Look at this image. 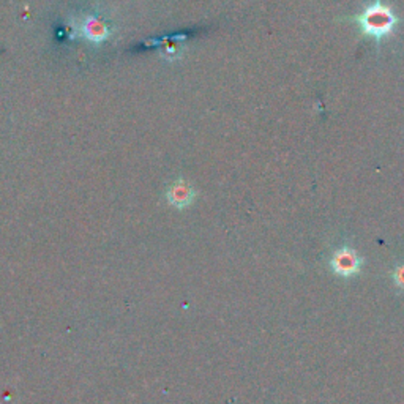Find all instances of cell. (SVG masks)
Wrapping results in <instances>:
<instances>
[{"label": "cell", "mask_w": 404, "mask_h": 404, "mask_svg": "<svg viewBox=\"0 0 404 404\" xmlns=\"http://www.w3.org/2000/svg\"><path fill=\"white\" fill-rule=\"evenodd\" d=\"M352 21L359 26L361 35L379 43L394 32L396 24L400 22V17H396L394 10L382 0H373L361 13L352 17Z\"/></svg>", "instance_id": "1"}, {"label": "cell", "mask_w": 404, "mask_h": 404, "mask_svg": "<svg viewBox=\"0 0 404 404\" xmlns=\"http://www.w3.org/2000/svg\"><path fill=\"white\" fill-rule=\"evenodd\" d=\"M361 264H364V259L360 257L357 251L349 248V246H341L330 257L331 272L343 276V278H352V276L357 275L361 269Z\"/></svg>", "instance_id": "2"}, {"label": "cell", "mask_w": 404, "mask_h": 404, "mask_svg": "<svg viewBox=\"0 0 404 404\" xmlns=\"http://www.w3.org/2000/svg\"><path fill=\"white\" fill-rule=\"evenodd\" d=\"M73 27L77 30V33L81 35L82 38H86L89 41H93V43H100V41L106 40L110 37L111 30L107 26H105L98 17L95 16H82L80 20H76Z\"/></svg>", "instance_id": "3"}, {"label": "cell", "mask_w": 404, "mask_h": 404, "mask_svg": "<svg viewBox=\"0 0 404 404\" xmlns=\"http://www.w3.org/2000/svg\"><path fill=\"white\" fill-rule=\"evenodd\" d=\"M166 197L171 206L177 209H185L195 202L196 191L190 184L184 182V180H177V182H174L170 186V190L166 193Z\"/></svg>", "instance_id": "4"}, {"label": "cell", "mask_w": 404, "mask_h": 404, "mask_svg": "<svg viewBox=\"0 0 404 404\" xmlns=\"http://www.w3.org/2000/svg\"><path fill=\"white\" fill-rule=\"evenodd\" d=\"M391 276H394V283L396 285V287L401 289V291L404 292V262L398 265V267L394 270V274H391Z\"/></svg>", "instance_id": "5"}]
</instances>
